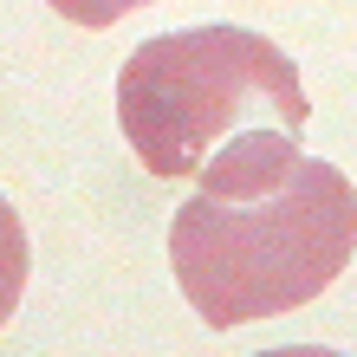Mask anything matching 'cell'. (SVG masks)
I'll use <instances>...</instances> for the list:
<instances>
[{
  "label": "cell",
  "mask_w": 357,
  "mask_h": 357,
  "mask_svg": "<svg viewBox=\"0 0 357 357\" xmlns=\"http://www.w3.org/2000/svg\"><path fill=\"white\" fill-rule=\"evenodd\" d=\"M299 130H254L208 156L169 221V266L202 325L234 331L312 305L357 254V188L338 162L299 156Z\"/></svg>",
  "instance_id": "obj_1"
},
{
  "label": "cell",
  "mask_w": 357,
  "mask_h": 357,
  "mask_svg": "<svg viewBox=\"0 0 357 357\" xmlns=\"http://www.w3.org/2000/svg\"><path fill=\"white\" fill-rule=\"evenodd\" d=\"M305 117L299 66L266 33L227 20L143 39L117 72V130L162 182H195L227 143L254 130H305Z\"/></svg>",
  "instance_id": "obj_2"
},
{
  "label": "cell",
  "mask_w": 357,
  "mask_h": 357,
  "mask_svg": "<svg viewBox=\"0 0 357 357\" xmlns=\"http://www.w3.org/2000/svg\"><path fill=\"white\" fill-rule=\"evenodd\" d=\"M26 266H33V254H26V227H20L13 202L0 195V325L13 319L20 292H26Z\"/></svg>",
  "instance_id": "obj_3"
},
{
  "label": "cell",
  "mask_w": 357,
  "mask_h": 357,
  "mask_svg": "<svg viewBox=\"0 0 357 357\" xmlns=\"http://www.w3.org/2000/svg\"><path fill=\"white\" fill-rule=\"evenodd\" d=\"M46 7L59 20H72V26H85V33H104V26H117L123 13L150 7V0H46Z\"/></svg>",
  "instance_id": "obj_4"
}]
</instances>
